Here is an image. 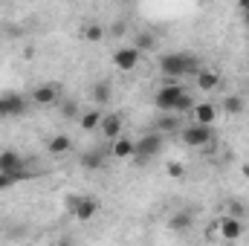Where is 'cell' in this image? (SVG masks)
I'll return each instance as SVG.
<instances>
[{
    "mask_svg": "<svg viewBox=\"0 0 249 246\" xmlns=\"http://www.w3.org/2000/svg\"><path fill=\"white\" fill-rule=\"evenodd\" d=\"M160 70H162V75H165V78L177 81V78H183V75L197 72V70H200V61H197V58H191V55L171 53V55H162V58H160Z\"/></svg>",
    "mask_w": 249,
    "mask_h": 246,
    "instance_id": "obj_1",
    "label": "cell"
},
{
    "mask_svg": "<svg viewBox=\"0 0 249 246\" xmlns=\"http://www.w3.org/2000/svg\"><path fill=\"white\" fill-rule=\"evenodd\" d=\"M180 139H183V145H188V148H206L214 139V130H212V124L191 122L188 127L180 130Z\"/></svg>",
    "mask_w": 249,
    "mask_h": 246,
    "instance_id": "obj_2",
    "label": "cell"
},
{
    "mask_svg": "<svg viewBox=\"0 0 249 246\" xmlns=\"http://www.w3.org/2000/svg\"><path fill=\"white\" fill-rule=\"evenodd\" d=\"M214 223H217V238H220V241L235 244V241L244 238V220H241V217H235V214H223V217H217Z\"/></svg>",
    "mask_w": 249,
    "mask_h": 246,
    "instance_id": "obj_3",
    "label": "cell"
},
{
    "mask_svg": "<svg viewBox=\"0 0 249 246\" xmlns=\"http://www.w3.org/2000/svg\"><path fill=\"white\" fill-rule=\"evenodd\" d=\"M186 90H183V84H174V81H168V84H162L160 90H157V96H154V105L165 113V110H174V105H177V99L183 96Z\"/></svg>",
    "mask_w": 249,
    "mask_h": 246,
    "instance_id": "obj_4",
    "label": "cell"
},
{
    "mask_svg": "<svg viewBox=\"0 0 249 246\" xmlns=\"http://www.w3.org/2000/svg\"><path fill=\"white\" fill-rule=\"evenodd\" d=\"M162 133L160 130H151V133H145L139 142H136V159H154L160 151H162Z\"/></svg>",
    "mask_w": 249,
    "mask_h": 246,
    "instance_id": "obj_5",
    "label": "cell"
},
{
    "mask_svg": "<svg viewBox=\"0 0 249 246\" xmlns=\"http://www.w3.org/2000/svg\"><path fill=\"white\" fill-rule=\"evenodd\" d=\"M139 61H142V50H136V47H119V50L113 53V67L122 70V72L136 70Z\"/></svg>",
    "mask_w": 249,
    "mask_h": 246,
    "instance_id": "obj_6",
    "label": "cell"
},
{
    "mask_svg": "<svg viewBox=\"0 0 249 246\" xmlns=\"http://www.w3.org/2000/svg\"><path fill=\"white\" fill-rule=\"evenodd\" d=\"M32 102H35L38 107H53V105H58V102H61V90H58V84H53V81L38 84V87L32 90Z\"/></svg>",
    "mask_w": 249,
    "mask_h": 246,
    "instance_id": "obj_7",
    "label": "cell"
},
{
    "mask_svg": "<svg viewBox=\"0 0 249 246\" xmlns=\"http://www.w3.org/2000/svg\"><path fill=\"white\" fill-rule=\"evenodd\" d=\"M110 157L113 159H133L136 157V142L130 136L119 133L116 139H110Z\"/></svg>",
    "mask_w": 249,
    "mask_h": 246,
    "instance_id": "obj_8",
    "label": "cell"
},
{
    "mask_svg": "<svg viewBox=\"0 0 249 246\" xmlns=\"http://www.w3.org/2000/svg\"><path fill=\"white\" fill-rule=\"evenodd\" d=\"M191 116H194V122L214 124L217 116H220V105H214V102H197V105L191 107Z\"/></svg>",
    "mask_w": 249,
    "mask_h": 246,
    "instance_id": "obj_9",
    "label": "cell"
},
{
    "mask_svg": "<svg viewBox=\"0 0 249 246\" xmlns=\"http://www.w3.org/2000/svg\"><path fill=\"white\" fill-rule=\"evenodd\" d=\"M96 211H99V203H96L93 197H75V200H72V214H75V220L87 223V220L96 217Z\"/></svg>",
    "mask_w": 249,
    "mask_h": 246,
    "instance_id": "obj_10",
    "label": "cell"
},
{
    "mask_svg": "<svg viewBox=\"0 0 249 246\" xmlns=\"http://www.w3.org/2000/svg\"><path fill=\"white\" fill-rule=\"evenodd\" d=\"M26 99L23 96H18V93H6V96H0V116H20L23 110H26Z\"/></svg>",
    "mask_w": 249,
    "mask_h": 246,
    "instance_id": "obj_11",
    "label": "cell"
},
{
    "mask_svg": "<svg viewBox=\"0 0 249 246\" xmlns=\"http://www.w3.org/2000/svg\"><path fill=\"white\" fill-rule=\"evenodd\" d=\"M124 130V119L119 113H102V122H99V133L105 139H116Z\"/></svg>",
    "mask_w": 249,
    "mask_h": 246,
    "instance_id": "obj_12",
    "label": "cell"
},
{
    "mask_svg": "<svg viewBox=\"0 0 249 246\" xmlns=\"http://www.w3.org/2000/svg\"><path fill=\"white\" fill-rule=\"evenodd\" d=\"M194 84H197V90L212 93V90H217V87H220V75H217V72H212V70H197V72H194Z\"/></svg>",
    "mask_w": 249,
    "mask_h": 246,
    "instance_id": "obj_13",
    "label": "cell"
},
{
    "mask_svg": "<svg viewBox=\"0 0 249 246\" xmlns=\"http://www.w3.org/2000/svg\"><path fill=\"white\" fill-rule=\"evenodd\" d=\"M105 159H107V154H105L102 148H93V151L81 154V165H84L87 171H99V168H105Z\"/></svg>",
    "mask_w": 249,
    "mask_h": 246,
    "instance_id": "obj_14",
    "label": "cell"
},
{
    "mask_svg": "<svg viewBox=\"0 0 249 246\" xmlns=\"http://www.w3.org/2000/svg\"><path fill=\"white\" fill-rule=\"evenodd\" d=\"M32 174L26 171V168H18V171H0V191H9L12 185L23 183V180H29Z\"/></svg>",
    "mask_w": 249,
    "mask_h": 246,
    "instance_id": "obj_15",
    "label": "cell"
},
{
    "mask_svg": "<svg viewBox=\"0 0 249 246\" xmlns=\"http://www.w3.org/2000/svg\"><path fill=\"white\" fill-rule=\"evenodd\" d=\"M99 122H102V107H99V105H96V107H90V110H84V113L78 116L81 130H87V133L99 130Z\"/></svg>",
    "mask_w": 249,
    "mask_h": 246,
    "instance_id": "obj_16",
    "label": "cell"
},
{
    "mask_svg": "<svg viewBox=\"0 0 249 246\" xmlns=\"http://www.w3.org/2000/svg\"><path fill=\"white\" fill-rule=\"evenodd\" d=\"M110 99H113V87H110V81H99V84L93 87V102H96L99 107H107Z\"/></svg>",
    "mask_w": 249,
    "mask_h": 246,
    "instance_id": "obj_17",
    "label": "cell"
},
{
    "mask_svg": "<svg viewBox=\"0 0 249 246\" xmlns=\"http://www.w3.org/2000/svg\"><path fill=\"white\" fill-rule=\"evenodd\" d=\"M23 168V159L18 151H0V171H18Z\"/></svg>",
    "mask_w": 249,
    "mask_h": 246,
    "instance_id": "obj_18",
    "label": "cell"
},
{
    "mask_svg": "<svg viewBox=\"0 0 249 246\" xmlns=\"http://www.w3.org/2000/svg\"><path fill=\"white\" fill-rule=\"evenodd\" d=\"M70 148H72V139H70V136H53L50 145H47V151H50L53 157H67Z\"/></svg>",
    "mask_w": 249,
    "mask_h": 246,
    "instance_id": "obj_19",
    "label": "cell"
},
{
    "mask_svg": "<svg viewBox=\"0 0 249 246\" xmlns=\"http://www.w3.org/2000/svg\"><path fill=\"white\" fill-rule=\"evenodd\" d=\"M191 223H194L191 211H177V214H171V220H168L171 232H186V229H191Z\"/></svg>",
    "mask_w": 249,
    "mask_h": 246,
    "instance_id": "obj_20",
    "label": "cell"
},
{
    "mask_svg": "<svg viewBox=\"0 0 249 246\" xmlns=\"http://www.w3.org/2000/svg\"><path fill=\"white\" fill-rule=\"evenodd\" d=\"M220 113H229V116L244 113V99H241V96H226V99L220 102Z\"/></svg>",
    "mask_w": 249,
    "mask_h": 246,
    "instance_id": "obj_21",
    "label": "cell"
},
{
    "mask_svg": "<svg viewBox=\"0 0 249 246\" xmlns=\"http://www.w3.org/2000/svg\"><path fill=\"white\" fill-rule=\"evenodd\" d=\"M81 38H84V41H90V44L102 41V38H105V26H102V23H87V26L81 29Z\"/></svg>",
    "mask_w": 249,
    "mask_h": 246,
    "instance_id": "obj_22",
    "label": "cell"
},
{
    "mask_svg": "<svg viewBox=\"0 0 249 246\" xmlns=\"http://www.w3.org/2000/svg\"><path fill=\"white\" fill-rule=\"evenodd\" d=\"M136 50H142V53H151L154 47H157V38L151 35V32H139L136 35V44H133Z\"/></svg>",
    "mask_w": 249,
    "mask_h": 246,
    "instance_id": "obj_23",
    "label": "cell"
},
{
    "mask_svg": "<svg viewBox=\"0 0 249 246\" xmlns=\"http://www.w3.org/2000/svg\"><path fill=\"white\" fill-rule=\"evenodd\" d=\"M157 127H160V130H177V127H180V119L171 116V110H165V116L157 122Z\"/></svg>",
    "mask_w": 249,
    "mask_h": 246,
    "instance_id": "obj_24",
    "label": "cell"
},
{
    "mask_svg": "<svg viewBox=\"0 0 249 246\" xmlns=\"http://www.w3.org/2000/svg\"><path fill=\"white\" fill-rule=\"evenodd\" d=\"M191 107H194V99H191L188 93H183V96L177 99V105H174V110H171V113H188Z\"/></svg>",
    "mask_w": 249,
    "mask_h": 246,
    "instance_id": "obj_25",
    "label": "cell"
},
{
    "mask_svg": "<svg viewBox=\"0 0 249 246\" xmlns=\"http://www.w3.org/2000/svg\"><path fill=\"white\" fill-rule=\"evenodd\" d=\"M165 171H168V177H174V180H183V177H186V165H183V162H168Z\"/></svg>",
    "mask_w": 249,
    "mask_h": 246,
    "instance_id": "obj_26",
    "label": "cell"
},
{
    "mask_svg": "<svg viewBox=\"0 0 249 246\" xmlns=\"http://www.w3.org/2000/svg\"><path fill=\"white\" fill-rule=\"evenodd\" d=\"M229 214H235V217H241V220H244V217H247V209H244L241 203H232V206H229Z\"/></svg>",
    "mask_w": 249,
    "mask_h": 246,
    "instance_id": "obj_27",
    "label": "cell"
},
{
    "mask_svg": "<svg viewBox=\"0 0 249 246\" xmlns=\"http://www.w3.org/2000/svg\"><path fill=\"white\" fill-rule=\"evenodd\" d=\"M241 9H244V12H249V0H241Z\"/></svg>",
    "mask_w": 249,
    "mask_h": 246,
    "instance_id": "obj_28",
    "label": "cell"
}]
</instances>
